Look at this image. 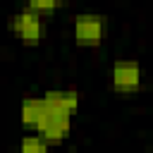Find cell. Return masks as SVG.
<instances>
[{
    "label": "cell",
    "mask_w": 153,
    "mask_h": 153,
    "mask_svg": "<svg viewBox=\"0 0 153 153\" xmlns=\"http://www.w3.org/2000/svg\"><path fill=\"white\" fill-rule=\"evenodd\" d=\"M7 26L19 38V43H24V45H38L45 38V31H48L43 12H36L31 7H22L19 12H14L10 17Z\"/></svg>",
    "instance_id": "obj_1"
},
{
    "label": "cell",
    "mask_w": 153,
    "mask_h": 153,
    "mask_svg": "<svg viewBox=\"0 0 153 153\" xmlns=\"http://www.w3.org/2000/svg\"><path fill=\"white\" fill-rule=\"evenodd\" d=\"M105 31H108V22L103 14H96V12H81L72 22V38L81 48L100 45L105 38Z\"/></svg>",
    "instance_id": "obj_2"
},
{
    "label": "cell",
    "mask_w": 153,
    "mask_h": 153,
    "mask_svg": "<svg viewBox=\"0 0 153 153\" xmlns=\"http://www.w3.org/2000/svg\"><path fill=\"white\" fill-rule=\"evenodd\" d=\"M72 115H74V110H67L62 105H55V103L45 100V117H43V122H41V127L36 131L43 134L50 141V146L53 143H60L72 131Z\"/></svg>",
    "instance_id": "obj_3"
},
{
    "label": "cell",
    "mask_w": 153,
    "mask_h": 153,
    "mask_svg": "<svg viewBox=\"0 0 153 153\" xmlns=\"http://www.w3.org/2000/svg\"><path fill=\"white\" fill-rule=\"evenodd\" d=\"M143 84V69L136 60H117L110 67V86L120 93H134Z\"/></svg>",
    "instance_id": "obj_4"
},
{
    "label": "cell",
    "mask_w": 153,
    "mask_h": 153,
    "mask_svg": "<svg viewBox=\"0 0 153 153\" xmlns=\"http://www.w3.org/2000/svg\"><path fill=\"white\" fill-rule=\"evenodd\" d=\"M43 117H45V100H43V96H31V98L22 100V105H19V122L26 129L36 131L41 127Z\"/></svg>",
    "instance_id": "obj_5"
},
{
    "label": "cell",
    "mask_w": 153,
    "mask_h": 153,
    "mask_svg": "<svg viewBox=\"0 0 153 153\" xmlns=\"http://www.w3.org/2000/svg\"><path fill=\"white\" fill-rule=\"evenodd\" d=\"M50 146V141L43 136V134H26V136H22L19 139V148L22 151H45Z\"/></svg>",
    "instance_id": "obj_6"
},
{
    "label": "cell",
    "mask_w": 153,
    "mask_h": 153,
    "mask_svg": "<svg viewBox=\"0 0 153 153\" xmlns=\"http://www.w3.org/2000/svg\"><path fill=\"white\" fill-rule=\"evenodd\" d=\"M60 2H62V0H26V7L45 14V12H55V10L60 7Z\"/></svg>",
    "instance_id": "obj_7"
}]
</instances>
